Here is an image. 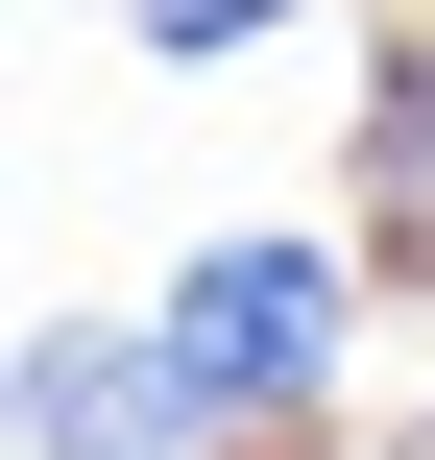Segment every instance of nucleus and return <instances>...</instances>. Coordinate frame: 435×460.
<instances>
[{"label":"nucleus","mask_w":435,"mask_h":460,"mask_svg":"<svg viewBox=\"0 0 435 460\" xmlns=\"http://www.w3.org/2000/svg\"><path fill=\"white\" fill-rule=\"evenodd\" d=\"M145 315H170V364H194L242 437L339 412V364H363V267H339V243H194Z\"/></svg>","instance_id":"1"},{"label":"nucleus","mask_w":435,"mask_h":460,"mask_svg":"<svg viewBox=\"0 0 435 460\" xmlns=\"http://www.w3.org/2000/svg\"><path fill=\"white\" fill-rule=\"evenodd\" d=\"M24 460H242V412L170 364V315H48L24 340Z\"/></svg>","instance_id":"2"},{"label":"nucleus","mask_w":435,"mask_h":460,"mask_svg":"<svg viewBox=\"0 0 435 460\" xmlns=\"http://www.w3.org/2000/svg\"><path fill=\"white\" fill-rule=\"evenodd\" d=\"M363 267L435 291V49H387V97H363Z\"/></svg>","instance_id":"3"},{"label":"nucleus","mask_w":435,"mask_h":460,"mask_svg":"<svg viewBox=\"0 0 435 460\" xmlns=\"http://www.w3.org/2000/svg\"><path fill=\"white\" fill-rule=\"evenodd\" d=\"M121 24H145V49H266L291 0H121Z\"/></svg>","instance_id":"4"}]
</instances>
